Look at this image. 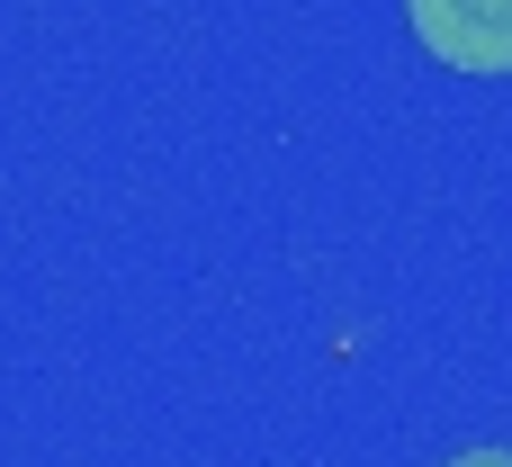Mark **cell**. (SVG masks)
<instances>
[{
	"instance_id": "obj_1",
	"label": "cell",
	"mask_w": 512,
	"mask_h": 467,
	"mask_svg": "<svg viewBox=\"0 0 512 467\" xmlns=\"http://www.w3.org/2000/svg\"><path fill=\"white\" fill-rule=\"evenodd\" d=\"M405 18L450 72H512V0H405Z\"/></svg>"
},
{
	"instance_id": "obj_2",
	"label": "cell",
	"mask_w": 512,
	"mask_h": 467,
	"mask_svg": "<svg viewBox=\"0 0 512 467\" xmlns=\"http://www.w3.org/2000/svg\"><path fill=\"white\" fill-rule=\"evenodd\" d=\"M450 467H512V450H468V459H450Z\"/></svg>"
}]
</instances>
